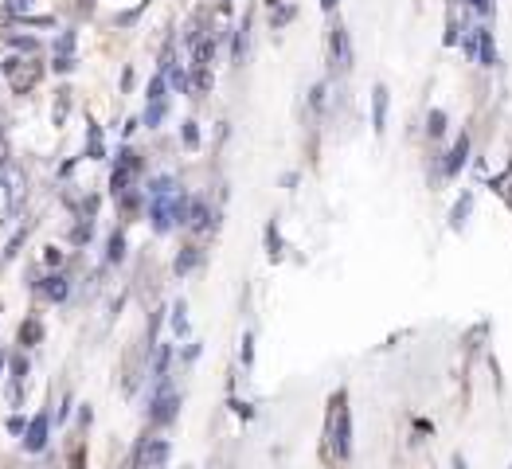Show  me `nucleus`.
I'll use <instances>...</instances> for the list:
<instances>
[{
    "instance_id": "1",
    "label": "nucleus",
    "mask_w": 512,
    "mask_h": 469,
    "mask_svg": "<svg viewBox=\"0 0 512 469\" xmlns=\"http://www.w3.org/2000/svg\"><path fill=\"white\" fill-rule=\"evenodd\" d=\"M184 212H188L184 192L172 180H157V188H153V227L157 231H172Z\"/></svg>"
},
{
    "instance_id": "2",
    "label": "nucleus",
    "mask_w": 512,
    "mask_h": 469,
    "mask_svg": "<svg viewBox=\"0 0 512 469\" xmlns=\"http://www.w3.org/2000/svg\"><path fill=\"white\" fill-rule=\"evenodd\" d=\"M325 438L333 442V454H337V458H348V454H352V419H348V407H344V391H337L333 403H329Z\"/></svg>"
},
{
    "instance_id": "3",
    "label": "nucleus",
    "mask_w": 512,
    "mask_h": 469,
    "mask_svg": "<svg viewBox=\"0 0 512 469\" xmlns=\"http://www.w3.org/2000/svg\"><path fill=\"white\" fill-rule=\"evenodd\" d=\"M4 75H8V86L16 94H24V90H32V86L40 83V63L36 59H8L4 63Z\"/></svg>"
},
{
    "instance_id": "4",
    "label": "nucleus",
    "mask_w": 512,
    "mask_h": 469,
    "mask_svg": "<svg viewBox=\"0 0 512 469\" xmlns=\"http://www.w3.org/2000/svg\"><path fill=\"white\" fill-rule=\"evenodd\" d=\"M329 63H333V71H344L352 63V40H348L344 24H333V32H329Z\"/></svg>"
},
{
    "instance_id": "5",
    "label": "nucleus",
    "mask_w": 512,
    "mask_h": 469,
    "mask_svg": "<svg viewBox=\"0 0 512 469\" xmlns=\"http://www.w3.org/2000/svg\"><path fill=\"white\" fill-rule=\"evenodd\" d=\"M165 458H169V442H165V438H149V442L137 450V469L165 466Z\"/></svg>"
},
{
    "instance_id": "6",
    "label": "nucleus",
    "mask_w": 512,
    "mask_h": 469,
    "mask_svg": "<svg viewBox=\"0 0 512 469\" xmlns=\"http://www.w3.org/2000/svg\"><path fill=\"white\" fill-rule=\"evenodd\" d=\"M0 176L8 180V188H12V200H16V208H20V200H24V192H28V180H24V172H20V165H0Z\"/></svg>"
},
{
    "instance_id": "7",
    "label": "nucleus",
    "mask_w": 512,
    "mask_h": 469,
    "mask_svg": "<svg viewBox=\"0 0 512 469\" xmlns=\"http://www.w3.org/2000/svg\"><path fill=\"white\" fill-rule=\"evenodd\" d=\"M372 129H376V133L387 129V86H376V90H372Z\"/></svg>"
},
{
    "instance_id": "8",
    "label": "nucleus",
    "mask_w": 512,
    "mask_h": 469,
    "mask_svg": "<svg viewBox=\"0 0 512 469\" xmlns=\"http://www.w3.org/2000/svg\"><path fill=\"white\" fill-rule=\"evenodd\" d=\"M477 55H481V67H497V47L489 28H477Z\"/></svg>"
},
{
    "instance_id": "9",
    "label": "nucleus",
    "mask_w": 512,
    "mask_h": 469,
    "mask_svg": "<svg viewBox=\"0 0 512 469\" xmlns=\"http://www.w3.org/2000/svg\"><path fill=\"white\" fill-rule=\"evenodd\" d=\"M24 446H28V450H43V446H47V419H32V423H28V430H24Z\"/></svg>"
},
{
    "instance_id": "10",
    "label": "nucleus",
    "mask_w": 512,
    "mask_h": 469,
    "mask_svg": "<svg viewBox=\"0 0 512 469\" xmlns=\"http://www.w3.org/2000/svg\"><path fill=\"white\" fill-rule=\"evenodd\" d=\"M466 157H470V137H458V141H454V149H450V161H446V176L462 172Z\"/></svg>"
},
{
    "instance_id": "11",
    "label": "nucleus",
    "mask_w": 512,
    "mask_h": 469,
    "mask_svg": "<svg viewBox=\"0 0 512 469\" xmlns=\"http://www.w3.org/2000/svg\"><path fill=\"white\" fill-rule=\"evenodd\" d=\"M71 294V286H67V278H59V274H51V278H43V298L51 301H63Z\"/></svg>"
},
{
    "instance_id": "12",
    "label": "nucleus",
    "mask_w": 512,
    "mask_h": 469,
    "mask_svg": "<svg viewBox=\"0 0 512 469\" xmlns=\"http://www.w3.org/2000/svg\"><path fill=\"white\" fill-rule=\"evenodd\" d=\"M188 223H192L196 231H204V227H212V212H208L204 204H188Z\"/></svg>"
},
{
    "instance_id": "13",
    "label": "nucleus",
    "mask_w": 512,
    "mask_h": 469,
    "mask_svg": "<svg viewBox=\"0 0 512 469\" xmlns=\"http://www.w3.org/2000/svg\"><path fill=\"white\" fill-rule=\"evenodd\" d=\"M176 407H180V399H176V395H161V399H157V411H153V415H157L161 423H169V419H176Z\"/></svg>"
},
{
    "instance_id": "14",
    "label": "nucleus",
    "mask_w": 512,
    "mask_h": 469,
    "mask_svg": "<svg viewBox=\"0 0 512 469\" xmlns=\"http://www.w3.org/2000/svg\"><path fill=\"white\" fill-rule=\"evenodd\" d=\"M16 212V200H12V188H8V180L0 176V223L8 219V215Z\"/></svg>"
},
{
    "instance_id": "15",
    "label": "nucleus",
    "mask_w": 512,
    "mask_h": 469,
    "mask_svg": "<svg viewBox=\"0 0 512 469\" xmlns=\"http://www.w3.org/2000/svg\"><path fill=\"white\" fill-rule=\"evenodd\" d=\"M169 114V102H149V114H145V126H161V118Z\"/></svg>"
},
{
    "instance_id": "16",
    "label": "nucleus",
    "mask_w": 512,
    "mask_h": 469,
    "mask_svg": "<svg viewBox=\"0 0 512 469\" xmlns=\"http://www.w3.org/2000/svg\"><path fill=\"white\" fill-rule=\"evenodd\" d=\"M165 90H169V83H165V71L149 83V102H165Z\"/></svg>"
},
{
    "instance_id": "17",
    "label": "nucleus",
    "mask_w": 512,
    "mask_h": 469,
    "mask_svg": "<svg viewBox=\"0 0 512 469\" xmlns=\"http://www.w3.org/2000/svg\"><path fill=\"white\" fill-rule=\"evenodd\" d=\"M329 83H321V86H313V110H329Z\"/></svg>"
},
{
    "instance_id": "18",
    "label": "nucleus",
    "mask_w": 512,
    "mask_h": 469,
    "mask_svg": "<svg viewBox=\"0 0 512 469\" xmlns=\"http://www.w3.org/2000/svg\"><path fill=\"white\" fill-rule=\"evenodd\" d=\"M470 208H473V200H470V196H462V200H458V208H454V227H466V215H470Z\"/></svg>"
},
{
    "instance_id": "19",
    "label": "nucleus",
    "mask_w": 512,
    "mask_h": 469,
    "mask_svg": "<svg viewBox=\"0 0 512 469\" xmlns=\"http://www.w3.org/2000/svg\"><path fill=\"white\" fill-rule=\"evenodd\" d=\"M172 329H176V333H188V317H184V301H176V309H172Z\"/></svg>"
},
{
    "instance_id": "20",
    "label": "nucleus",
    "mask_w": 512,
    "mask_h": 469,
    "mask_svg": "<svg viewBox=\"0 0 512 469\" xmlns=\"http://www.w3.org/2000/svg\"><path fill=\"white\" fill-rule=\"evenodd\" d=\"M430 137H442V129H446V114L442 110H430Z\"/></svg>"
},
{
    "instance_id": "21",
    "label": "nucleus",
    "mask_w": 512,
    "mask_h": 469,
    "mask_svg": "<svg viewBox=\"0 0 512 469\" xmlns=\"http://www.w3.org/2000/svg\"><path fill=\"white\" fill-rule=\"evenodd\" d=\"M126 255V239L122 235H110V262H122Z\"/></svg>"
},
{
    "instance_id": "22",
    "label": "nucleus",
    "mask_w": 512,
    "mask_h": 469,
    "mask_svg": "<svg viewBox=\"0 0 512 469\" xmlns=\"http://www.w3.org/2000/svg\"><path fill=\"white\" fill-rule=\"evenodd\" d=\"M40 337H43V329H40V325H36V321H28V325L20 329V341H24V344L40 341Z\"/></svg>"
},
{
    "instance_id": "23",
    "label": "nucleus",
    "mask_w": 512,
    "mask_h": 469,
    "mask_svg": "<svg viewBox=\"0 0 512 469\" xmlns=\"http://www.w3.org/2000/svg\"><path fill=\"white\" fill-rule=\"evenodd\" d=\"M192 262H196V251H184V255L176 258V274H188V270H192Z\"/></svg>"
},
{
    "instance_id": "24",
    "label": "nucleus",
    "mask_w": 512,
    "mask_h": 469,
    "mask_svg": "<svg viewBox=\"0 0 512 469\" xmlns=\"http://www.w3.org/2000/svg\"><path fill=\"white\" fill-rule=\"evenodd\" d=\"M200 141V129H196V122H184V145H196Z\"/></svg>"
},
{
    "instance_id": "25",
    "label": "nucleus",
    "mask_w": 512,
    "mask_h": 469,
    "mask_svg": "<svg viewBox=\"0 0 512 469\" xmlns=\"http://www.w3.org/2000/svg\"><path fill=\"white\" fill-rule=\"evenodd\" d=\"M28 4H32V0H8L4 8H8L12 16H24V12H28Z\"/></svg>"
},
{
    "instance_id": "26",
    "label": "nucleus",
    "mask_w": 512,
    "mask_h": 469,
    "mask_svg": "<svg viewBox=\"0 0 512 469\" xmlns=\"http://www.w3.org/2000/svg\"><path fill=\"white\" fill-rule=\"evenodd\" d=\"M470 8L481 16H493V0H470Z\"/></svg>"
},
{
    "instance_id": "27",
    "label": "nucleus",
    "mask_w": 512,
    "mask_h": 469,
    "mask_svg": "<svg viewBox=\"0 0 512 469\" xmlns=\"http://www.w3.org/2000/svg\"><path fill=\"white\" fill-rule=\"evenodd\" d=\"M243 364H255V337L243 341Z\"/></svg>"
},
{
    "instance_id": "28",
    "label": "nucleus",
    "mask_w": 512,
    "mask_h": 469,
    "mask_svg": "<svg viewBox=\"0 0 512 469\" xmlns=\"http://www.w3.org/2000/svg\"><path fill=\"white\" fill-rule=\"evenodd\" d=\"M8 430H12V434H24L28 427H24V419H8Z\"/></svg>"
},
{
    "instance_id": "29",
    "label": "nucleus",
    "mask_w": 512,
    "mask_h": 469,
    "mask_svg": "<svg viewBox=\"0 0 512 469\" xmlns=\"http://www.w3.org/2000/svg\"><path fill=\"white\" fill-rule=\"evenodd\" d=\"M321 8H325V12H333V8H337V0H321Z\"/></svg>"
},
{
    "instance_id": "30",
    "label": "nucleus",
    "mask_w": 512,
    "mask_h": 469,
    "mask_svg": "<svg viewBox=\"0 0 512 469\" xmlns=\"http://www.w3.org/2000/svg\"><path fill=\"white\" fill-rule=\"evenodd\" d=\"M454 469H466V458H454Z\"/></svg>"
},
{
    "instance_id": "31",
    "label": "nucleus",
    "mask_w": 512,
    "mask_h": 469,
    "mask_svg": "<svg viewBox=\"0 0 512 469\" xmlns=\"http://www.w3.org/2000/svg\"><path fill=\"white\" fill-rule=\"evenodd\" d=\"M0 372H4V352H0Z\"/></svg>"
}]
</instances>
